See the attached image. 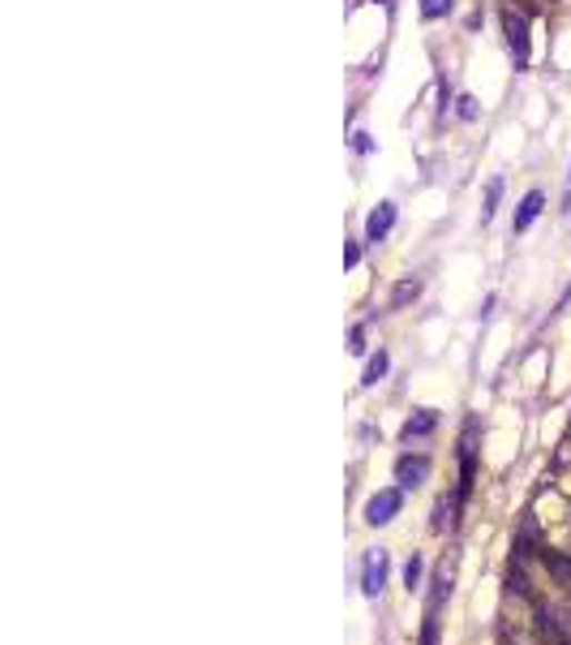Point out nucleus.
<instances>
[{"mask_svg":"<svg viewBox=\"0 0 571 645\" xmlns=\"http://www.w3.org/2000/svg\"><path fill=\"white\" fill-rule=\"evenodd\" d=\"M352 151H357V156H370V151H374L370 133H352Z\"/></svg>","mask_w":571,"mask_h":645,"instance_id":"nucleus-14","label":"nucleus"},{"mask_svg":"<svg viewBox=\"0 0 571 645\" xmlns=\"http://www.w3.org/2000/svg\"><path fill=\"white\" fill-rule=\"evenodd\" d=\"M352 354H365V327H352Z\"/></svg>","mask_w":571,"mask_h":645,"instance_id":"nucleus-15","label":"nucleus"},{"mask_svg":"<svg viewBox=\"0 0 571 645\" xmlns=\"http://www.w3.org/2000/svg\"><path fill=\"white\" fill-rule=\"evenodd\" d=\"M387 366H391V357H387V354H382V349H379V354L370 357V366H365V379H361V384L374 387V384H379V379H382V375H387Z\"/></svg>","mask_w":571,"mask_h":645,"instance_id":"nucleus-10","label":"nucleus"},{"mask_svg":"<svg viewBox=\"0 0 571 645\" xmlns=\"http://www.w3.org/2000/svg\"><path fill=\"white\" fill-rule=\"evenodd\" d=\"M455 112H460V121H477V99L473 96H460V99H455Z\"/></svg>","mask_w":571,"mask_h":645,"instance_id":"nucleus-13","label":"nucleus"},{"mask_svg":"<svg viewBox=\"0 0 571 645\" xmlns=\"http://www.w3.org/2000/svg\"><path fill=\"white\" fill-rule=\"evenodd\" d=\"M545 568H550L554 577L563 580V585H571V559H563V555H554V550H545Z\"/></svg>","mask_w":571,"mask_h":645,"instance_id":"nucleus-11","label":"nucleus"},{"mask_svg":"<svg viewBox=\"0 0 571 645\" xmlns=\"http://www.w3.org/2000/svg\"><path fill=\"white\" fill-rule=\"evenodd\" d=\"M395 513H400V490H382V495H374V499L365 504V520H370V525H387Z\"/></svg>","mask_w":571,"mask_h":645,"instance_id":"nucleus-3","label":"nucleus"},{"mask_svg":"<svg viewBox=\"0 0 571 645\" xmlns=\"http://www.w3.org/2000/svg\"><path fill=\"white\" fill-rule=\"evenodd\" d=\"M395 216H400L395 202H379V211H370V220H365V241H370V246L387 241V232L395 228Z\"/></svg>","mask_w":571,"mask_h":645,"instance_id":"nucleus-2","label":"nucleus"},{"mask_svg":"<svg viewBox=\"0 0 571 645\" xmlns=\"http://www.w3.org/2000/svg\"><path fill=\"white\" fill-rule=\"evenodd\" d=\"M503 34H508V48H511L515 69H529V22H524V13L503 9Z\"/></svg>","mask_w":571,"mask_h":645,"instance_id":"nucleus-1","label":"nucleus"},{"mask_svg":"<svg viewBox=\"0 0 571 645\" xmlns=\"http://www.w3.org/2000/svg\"><path fill=\"white\" fill-rule=\"evenodd\" d=\"M425 474H430V460L425 456H404L400 465H395V478L404 490H417V486L425 483Z\"/></svg>","mask_w":571,"mask_h":645,"instance_id":"nucleus-4","label":"nucleus"},{"mask_svg":"<svg viewBox=\"0 0 571 645\" xmlns=\"http://www.w3.org/2000/svg\"><path fill=\"white\" fill-rule=\"evenodd\" d=\"M499 198H503V177H494V181L485 186V207H481V220H494V211H499Z\"/></svg>","mask_w":571,"mask_h":645,"instance_id":"nucleus-9","label":"nucleus"},{"mask_svg":"<svg viewBox=\"0 0 571 645\" xmlns=\"http://www.w3.org/2000/svg\"><path fill=\"white\" fill-rule=\"evenodd\" d=\"M541 207H545V194H541V190L524 194V198H520V211H515V220H511V232H524V228H529L541 216Z\"/></svg>","mask_w":571,"mask_h":645,"instance_id":"nucleus-5","label":"nucleus"},{"mask_svg":"<svg viewBox=\"0 0 571 645\" xmlns=\"http://www.w3.org/2000/svg\"><path fill=\"white\" fill-rule=\"evenodd\" d=\"M451 9H455V0H421V18H425V22L443 18V13H451Z\"/></svg>","mask_w":571,"mask_h":645,"instance_id":"nucleus-12","label":"nucleus"},{"mask_svg":"<svg viewBox=\"0 0 571 645\" xmlns=\"http://www.w3.org/2000/svg\"><path fill=\"white\" fill-rule=\"evenodd\" d=\"M382 580H387V555L379 550V555L365 559V594H370V598L382 589Z\"/></svg>","mask_w":571,"mask_h":645,"instance_id":"nucleus-6","label":"nucleus"},{"mask_svg":"<svg viewBox=\"0 0 571 645\" xmlns=\"http://www.w3.org/2000/svg\"><path fill=\"white\" fill-rule=\"evenodd\" d=\"M357 258H361V250L357 246H344V267H357Z\"/></svg>","mask_w":571,"mask_h":645,"instance_id":"nucleus-17","label":"nucleus"},{"mask_svg":"<svg viewBox=\"0 0 571 645\" xmlns=\"http://www.w3.org/2000/svg\"><path fill=\"white\" fill-rule=\"evenodd\" d=\"M434 409H421L417 418H409V426H404V439H421V435H430L434 430Z\"/></svg>","mask_w":571,"mask_h":645,"instance_id":"nucleus-8","label":"nucleus"},{"mask_svg":"<svg viewBox=\"0 0 571 645\" xmlns=\"http://www.w3.org/2000/svg\"><path fill=\"white\" fill-rule=\"evenodd\" d=\"M421 297V280H413V276H404L400 285H395V292H391V310H404L409 301H417Z\"/></svg>","mask_w":571,"mask_h":645,"instance_id":"nucleus-7","label":"nucleus"},{"mask_svg":"<svg viewBox=\"0 0 571 645\" xmlns=\"http://www.w3.org/2000/svg\"><path fill=\"white\" fill-rule=\"evenodd\" d=\"M417 577H421V559H409V568H404V580H409V589L417 585Z\"/></svg>","mask_w":571,"mask_h":645,"instance_id":"nucleus-16","label":"nucleus"}]
</instances>
